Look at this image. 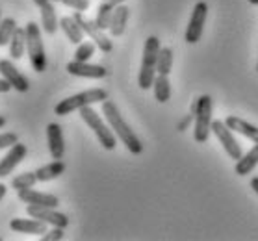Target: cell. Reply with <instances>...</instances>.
I'll return each mask as SVG.
<instances>
[{"mask_svg": "<svg viewBox=\"0 0 258 241\" xmlns=\"http://www.w3.org/2000/svg\"><path fill=\"white\" fill-rule=\"evenodd\" d=\"M102 115H104V119L108 121L110 128L115 132L119 141H123L124 147L128 148L130 154H136V156H138V154L143 152L141 139L138 137V134H136L134 130L130 128V124L123 119V115H121L115 102L104 100V102H102Z\"/></svg>", "mask_w": 258, "mask_h": 241, "instance_id": "cell-1", "label": "cell"}, {"mask_svg": "<svg viewBox=\"0 0 258 241\" xmlns=\"http://www.w3.org/2000/svg\"><path fill=\"white\" fill-rule=\"evenodd\" d=\"M194 113V139L197 143H206L212 130V113H214V99L210 95H201L191 102Z\"/></svg>", "mask_w": 258, "mask_h": 241, "instance_id": "cell-2", "label": "cell"}, {"mask_svg": "<svg viewBox=\"0 0 258 241\" xmlns=\"http://www.w3.org/2000/svg\"><path fill=\"white\" fill-rule=\"evenodd\" d=\"M160 39L156 36H149L145 39V47H143V58H141V69L138 74V86L143 91L153 88L154 78H156V61H158L160 52Z\"/></svg>", "mask_w": 258, "mask_h": 241, "instance_id": "cell-3", "label": "cell"}, {"mask_svg": "<svg viewBox=\"0 0 258 241\" xmlns=\"http://www.w3.org/2000/svg\"><path fill=\"white\" fill-rule=\"evenodd\" d=\"M104 100H108V91L106 89H88V91H82V93H77L73 97L59 100L58 104L54 106V113L63 117V115H69L73 112H80L86 106H93L95 102H104Z\"/></svg>", "mask_w": 258, "mask_h": 241, "instance_id": "cell-4", "label": "cell"}, {"mask_svg": "<svg viewBox=\"0 0 258 241\" xmlns=\"http://www.w3.org/2000/svg\"><path fill=\"white\" fill-rule=\"evenodd\" d=\"M26 54H28L30 65L35 72L47 71V52H45V45H43L41 28L39 24L30 21L26 26Z\"/></svg>", "mask_w": 258, "mask_h": 241, "instance_id": "cell-5", "label": "cell"}, {"mask_svg": "<svg viewBox=\"0 0 258 241\" xmlns=\"http://www.w3.org/2000/svg\"><path fill=\"white\" fill-rule=\"evenodd\" d=\"M80 117L86 124H88L89 128L93 130V134L97 135V139L106 150H113V148L117 147V135L110 128V124L108 121L100 117V113H97L91 106H86L80 110Z\"/></svg>", "mask_w": 258, "mask_h": 241, "instance_id": "cell-6", "label": "cell"}, {"mask_svg": "<svg viewBox=\"0 0 258 241\" xmlns=\"http://www.w3.org/2000/svg\"><path fill=\"white\" fill-rule=\"evenodd\" d=\"M73 17H75V21L82 26L84 34L91 37V39H93V43L100 48V50H102V52H104V54L112 52V50H113L112 39L106 36L104 30L99 28V24L95 23V19H86L82 12H75V15H73Z\"/></svg>", "mask_w": 258, "mask_h": 241, "instance_id": "cell-7", "label": "cell"}, {"mask_svg": "<svg viewBox=\"0 0 258 241\" xmlns=\"http://www.w3.org/2000/svg\"><path fill=\"white\" fill-rule=\"evenodd\" d=\"M206 17H208V4L205 0H201L194 6V12H191V17H189L188 28H186V34H184V39L188 45H195L197 41H201L203 37V30H205Z\"/></svg>", "mask_w": 258, "mask_h": 241, "instance_id": "cell-8", "label": "cell"}, {"mask_svg": "<svg viewBox=\"0 0 258 241\" xmlns=\"http://www.w3.org/2000/svg\"><path fill=\"white\" fill-rule=\"evenodd\" d=\"M212 132L216 135L219 143H221V147L225 148V152L229 154L232 159H240L243 154H241V145H238L236 141L234 134H232V130L227 126L225 121H212Z\"/></svg>", "mask_w": 258, "mask_h": 241, "instance_id": "cell-9", "label": "cell"}, {"mask_svg": "<svg viewBox=\"0 0 258 241\" xmlns=\"http://www.w3.org/2000/svg\"><path fill=\"white\" fill-rule=\"evenodd\" d=\"M26 213L30 217H35L43 221L47 224H52V226H69V217L65 213L58 212L56 208H50V206H37V204H28L26 206Z\"/></svg>", "mask_w": 258, "mask_h": 241, "instance_id": "cell-10", "label": "cell"}, {"mask_svg": "<svg viewBox=\"0 0 258 241\" xmlns=\"http://www.w3.org/2000/svg\"><path fill=\"white\" fill-rule=\"evenodd\" d=\"M0 76L19 93H28L30 91V80L19 71L12 59H0Z\"/></svg>", "mask_w": 258, "mask_h": 241, "instance_id": "cell-11", "label": "cell"}, {"mask_svg": "<svg viewBox=\"0 0 258 241\" xmlns=\"http://www.w3.org/2000/svg\"><path fill=\"white\" fill-rule=\"evenodd\" d=\"M67 72L73 76L91 78V80H102V78L108 76V71L102 65H93L89 61H77V59L67 63Z\"/></svg>", "mask_w": 258, "mask_h": 241, "instance_id": "cell-12", "label": "cell"}, {"mask_svg": "<svg viewBox=\"0 0 258 241\" xmlns=\"http://www.w3.org/2000/svg\"><path fill=\"white\" fill-rule=\"evenodd\" d=\"M26 154H28V147L23 143H15L13 147H10L6 156L0 159V178L10 177L15 171V167L26 158Z\"/></svg>", "mask_w": 258, "mask_h": 241, "instance_id": "cell-13", "label": "cell"}, {"mask_svg": "<svg viewBox=\"0 0 258 241\" xmlns=\"http://www.w3.org/2000/svg\"><path fill=\"white\" fill-rule=\"evenodd\" d=\"M47 143H48V152L52 159H63L65 154V139H63V130L58 123H50L47 126Z\"/></svg>", "mask_w": 258, "mask_h": 241, "instance_id": "cell-14", "label": "cell"}, {"mask_svg": "<svg viewBox=\"0 0 258 241\" xmlns=\"http://www.w3.org/2000/svg\"><path fill=\"white\" fill-rule=\"evenodd\" d=\"M19 200H23L26 204H37V206H50V208H58L59 199L56 195L43 193V191H35V189H21L17 191Z\"/></svg>", "mask_w": 258, "mask_h": 241, "instance_id": "cell-15", "label": "cell"}, {"mask_svg": "<svg viewBox=\"0 0 258 241\" xmlns=\"http://www.w3.org/2000/svg\"><path fill=\"white\" fill-rule=\"evenodd\" d=\"M10 228L19 234H45L47 232V223H43L39 219L30 217V219H21L15 217L10 221Z\"/></svg>", "mask_w": 258, "mask_h": 241, "instance_id": "cell-16", "label": "cell"}, {"mask_svg": "<svg viewBox=\"0 0 258 241\" xmlns=\"http://www.w3.org/2000/svg\"><path fill=\"white\" fill-rule=\"evenodd\" d=\"M225 123H227V126H229L232 132H238V134H241L243 137L251 139L252 143H258V126L247 123V121L236 117V115H229V117L225 119Z\"/></svg>", "mask_w": 258, "mask_h": 241, "instance_id": "cell-17", "label": "cell"}, {"mask_svg": "<svg viewBox=\"0 0 258 241\" xmlns=\"http://www.w3.org/2000/svg\"><path fill=\"white\" fill-rule=\"evenodd\" d=\"M124 4V0H102L97 8V15H95V23L99 24V28L108 30L110 28V21H112V13L117 6Z\"/></svg>", "mask_w": 258, "mask_h": 241, "instance_id": "cell-18", "label": "cell"}, {"mask_svg": "<svg viewBox=\"0 0 258 241\" xmlns=\"http://www.w3.org/2000/svg\"><path fill=\"white\" fill-rule=\"evenodd\" d=\"M130 17V10L124 4L117 6L112 13V21H110V34L113 37H121L124 34V28H126V23H128Z\"/></svg>", "mask_w": 258, "mask_h": 241, "instance_id": "cell-19", "label": "cell"}, {"mask_svg": "<svg viewBox=\"0 0 258 241\" xmlns=\"http://www.w3.org/2000/svg\"><path fill=\"white\" fill-rule=\"evenodd\" d=\"M41 10V28L45 34L48 36H54L59 28V21H58V15H56V8H54L52 0L47 2L45 6L39 8Z\"/></svg>", "mask_w": 258, "mask_h": 241, "instance_id": "cell-20", "label": "cell"}, {"mask_svg": "<svg viewBox=\"0 0 258 241\" xmlns=\"http://www.w3.org/2000/svg\"><path fill=\"white\" fill-rule=\"evenodd\" d=\"M59 28L63 30L65 37L69 39L73 45H80L84 41V30L82 26L75 21V17H61L59 19Z\"/></svg>", "mask_w": 258, "mask_h": 241, "instance_id": "cell-21", "label": "cell"}, {"mask_svg": "<svg viewBox=\"0 0 258 241\" xmlns=\"http://www.w3.org/2000/svg\"><path fill=\"white\" fill-rule=\"evenodd\" d=\"M258 165V143H254V147L249 150L247 154H243L240 159H236L234 171L236 175L240 177H245V175H251L252 169Z\"/></svg>", "mask_w": 258, "mask_h": 241, "instance_id": "cell-22", "label": "cell"}, {"mask_svg": "<svg viewBox=\"0 0 258 241\" xmlns=\"http://www.w3.org/2000/svg\"><path fill=\"white\" fill-rule=\"evenodd\" d=\"M65 173V164L61 159H54L50 164L43 165L39 169L35 171V175H37V180L39 182H48V180H54V178L61 177Z\"/></svg>", "mask_w": 258, "mask_h": 241, "instance_id": "cell-23", "label": "cell"}, {"mask_svg": "<svg viewBox=\"0 0 258 241\" xmlns=\"http://www.w3.org/2000/svg\"><path fill=\"white\" fill-rule=\"evenodd\" d=\"M154 89V99L158 100L160 104H165L171 99V82L167 74H156L153 84Z\"/></svg>", "mask_w": 258, "mask_h": 241, "instance_id": "cell-24", "label": "cell"}, {"mask_svg": "<svg viewBox=\"0 0 258 241\" xmlns=\"http://www.w3.org/2000/svg\"><path fill=\"white\" fill-rule=\"evenodd\" d=\"M26 52V30L19 28L15 30L12 41H10V56L13 59H21Z\"/></svg>", "mask_w": 258, "mask_h": 241, "instance_id": "cell-25", "label": "cell"}, {"mask_svg": "<svg viewBox=\"0 0 258 241\" xmlns=\"http://www.w3.org/2000/svg\"><path fill=\"white\" fill-rule=\"evenodd\" d=\"M171 69H173V50L169 47H162L158 52V61H156V72L169 76Z\"/></svg>", "mask_w": 258, "mask_h": 241, "instance_id": "cell-26", "label": "cell"}, {"mask_svg": "<svg viewBox=\"0 0 258 241\" xmlns=\"http://www.w3.org/2000/svg\"><path fill=\"white\" fill-rule=\"evenodd\" d=\"M17 30V21L13 17H4L0 23V47H6L12 41L13 34Z\"/></svg>", "mask_w": 258, "mask_h": 241, "instance_id": "cell-27", "label": "cell"}, {"mask_svg": "<svg viewBox=\"0 0 258 241\" xmlns=\"http://www.w3.org/2000/svg\"><path fill=\"white\" fill-rule=\"evenodd\" d=\"M37 182H39V180H37L35 171H34V173H23V175H17V177L12 180V188L17 189V191H21V189L34 188Z\"/></svg>", "mask_w": 258, "mask_h": 241, "instance_id": "cell-28", "label": "cell"}, {"mask_svg": "<svg viewBox=\"0 0 258 241\" xmlns=\"http://www.w3.org/2000/svg\"><path fill=\"white\" fill-rule=\"evenodd\" d=\"M97 45L91 41H82L75 50V59L77 61H89V59L95 56V50H97Z\"/></svg>", "mask_w": 258, "mask_h": 241, "instance_id": "cell-29", "label": "cell"}, {"mask_svg": "<svg viewBox=\"0 0 258 241\" xmlns=\"http://www.w3.org/2000/svg\"><path fill=\"white\" fill-rule=\"evenodd\" d=\"M52 2H61L63 6L75 10V12H86L89 8V0H52Z\"/></svg>", "mask_w": 258, "mask_h": 241, "instance_id": "cell-30", "label": "cell"}, {"mask_svg": "<svg viewBox=\"0 0 258 241\" xmlns=\"http://www.w3.org/2000/svg\"><path fill=\"white\" fill-rule=\"evenodd\" d=\"M15 143H19L17 134H13V132H4V134H0V150L13 147Z\"/></svg>", "mask_w": 258, "mask_h": 241, "instance_id": "cell-31", "label": "cell"}, {"mask_svg": "<svg viewBox=\"0 0 258 241\" xmlns=\"http://www.w3.org/2000/svg\"><path fill=\"white\" fill-rule=\"evenodd\" d=\"M63 239V228L61 226H54L52 230H47L41 235V241H59Z\"/></svg>", "mask_w": 258, "mask_h": 241, "instance_id": "cell-32", "label": "cell"}, {"mask_svg": "<svg viewBox=\"0 0 258 241\" xmlns=\"http://www.w3.org/2000/svg\"><path fill=\"white\" fill-rule=\"evenodd\" d=\"M189 124H194V113H191V112H189L186 117L182 119L180 123L176 124V130H178V132H186V130L189 128Z\"/></svg>", "mask_w": 258, "mask_h": 241, "instance_id": "cell-33", "label": "cell"}, {"mask_svg": "<svg viewBox=\"0 0 258 241\" xmlns=\"http://www.w3.org/2000/svg\"><path fill=\"white\" fill-rule=\"evenodd\" d=\"M8 91H12V86L0 76V93H8Z\"/></svg>", "mask_w": 258, "mask_h": 241, "instance_id": "cell-34", "label": "cell"}, {"mask_svg": "<svg viewBox=\"0 0 258 241\" xmlns=\"http://www.w3.org/2000/svg\"><path fill=\"white\" fill-rule=\"evenodd\" d=\"M251 189L258 195V177H254V178L251 180Z\"/></svg>", "mask_w": 258, "mask_h": 241, "instance_id": "cell-35", "label": "cell"}, {"mask_svg": "<svg viewBox=\"0 0 258 241\" xmlns=\"http://www.w3.org/2000/svg\"><path fill=\"white\" fill-rule=\"evenodd\" d=\"M6 191H8V186H6V184H0V200L6 197Z\"/></svg>", "mask_w": 258, "mask_h": 241, "instance_id": "cell-36", "label": "cell"}, {"mask_svg": "<svg viewBox=\"0 0 258 241\" xmlns=\"http://www.w3.org/2000/svg\"><path fill=\"white\" fill-rule=\"evenodd\" d=\"M32 2H34V4H35L37 8H41V6H45L47 2H50V0H32Z\"/></svg>", "mask_w": 258, "mask_h": 241, "instance_id": "cell-37", "label": "cell"}, {"mask_svg": "<svg viewBox=\"0 0 258 241\" xmlns=\"http://www.w3.org/2000/svg\"><path fill=\"white\" fill-rule=\"evenodd\" d=\"M4 124H6V117H2V115H0V128H2Z\"/></svg>", "mask_w": 258, "mask_h": 241, "instance_id": "cell-38", "label": "cell"}, {"mask_svg": "<svg viewBox=\"0 0 258 241\" xmlns=\"http://www.w3.org/2000/svg\"><path fill=\"white\" fill-rule=\"evenodd\" d=\"M251 4H254V6H258V0H249Z\"/></svg>", "mask_w": 258, "mask_h": 241, "instance_id": "cell-39", "label": "cell"}, {"mask_svg": "<svg viewBox=\"0 0 258 241\" xmlns=\"http://www.w3.org/2000/svg\"><path fill=\"white\" fill-rule=\"evenodd\" d=\"M0 23H2V10H0Z\"/></svg>", "mask_w": 258, "mask_h": 241, "instance_id": "cell-40", "label": "cell"}, {"mask_svg": "<svg viewBox=\"0 0 258 241\" xmlns=\"http://www.w3.org/2000/svg\"><path fill=\"white\" fill-rule=\"evenodd\" d=\"M256 72H258V61H256Z\"/></svg>", "mask_w": 258, "mask_h": 241, "instance_id": "cell-41", "label": "cell"}, {"mask_svg": "<svg viewBox=\"0 0 258 241\" xmlns=\"http://www.w3.org/2000/svg\"><path fill=\"white\" fill-rule=\"evenodd\" d=\"M0 241H4V239H2V237H0Z\"/></svg>", "mask_w": 258, "mask_h": 241, "instance_id": "cell-42", "label": "cell"}]
</instances>
